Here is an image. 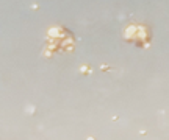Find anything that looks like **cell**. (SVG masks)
Instances as JSON below:
<instances>
[{
    "instance_id": "obj_1",
    "label": "cell",
    "mask_w": 169,
    "mask_h": 140,
    "mask_svg": "<svg viewBox=\"0 0 169 140\" xmlns=\"http://www.w3.org/2000/svg\"><path fill=\"white\" fill-rule=\"evenodd\" d=\"M80 72H81V73H89V69H88L86 66H83V67L80 69Z\"/></svg>"
},
{
    "instance_id": "obj_2",
    "label": "cell",
    "mask_w": 169,
    "mask_h": 140,
    "mask_svg": "<svg viewBox=\"0 0 169 140\" xmlns=\"http://www.w3.org/2000/svg\"><path fill=\"white\" fill-rule=\"evenodd\" d=\"M88 140H94V138H92V137H89V138H88Z\"/></svg>"
}]
</instances>
